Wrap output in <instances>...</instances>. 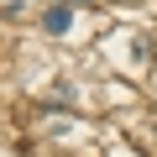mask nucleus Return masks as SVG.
<instances>
[{"instance_id":"nucleus-1","label":"nucleus","mask_w":157,"mask_h":157,"mask_svg":"<svg viewBox=\"0 0 157 157\" xmlns=\"http://www.w3.org/2000/svg\"><path fill=\"white\" fill-rule=\"evenodd\" d=\"M68 21H73V16H68V6H52V11L42 16V26H47L52 37H63V32H68Z\"/></svg>"}]
</instances>
